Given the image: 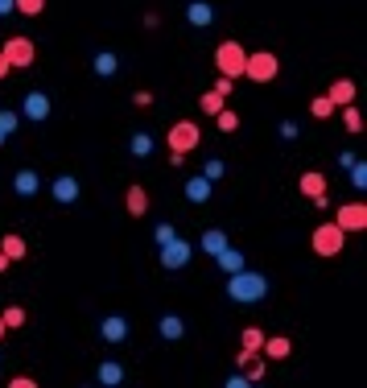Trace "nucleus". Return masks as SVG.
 I'll return each mask as SVG.
<instances>
[{
	"label": "nucleus",
	"instance_id": "1",
	"mask_svg": "<svg viewBox=\"0 0 367 388\" xmlns=\"http://www.w3.org/2000/svg\"><path fill=\"white\" fill-rule=\"evenodd\" d=\"M227 297L231 302H240V306H256V302H264L269 297V277L264 273H227Z\"/></svg>",
	"mask_w": 367,
	"mask_h": 388
},
{
	"label": "nucleus",
	"instance_id": "2",
	"mask_svg": "<svg viewBox=\"0 0 367 388\" xmlns=\"http://www.w3.org/2000/svg\"><path fill=\"white\" fill-rule=\"evenodd\" d=\"M276 74H281V58L272 50H256L244 58V79H252V83H272Z\"/></svg>",
	"mask_w": 367,
	"mask_h": 388
},
{
	"label": "nucleus",
	"instance_id": "3",
	"mask_svg": "<svg viewBox=\"0 0 367 388\" xmlns=\"http://www.w3.org/2000/svg\"><path fill=\"white\" fill-rule=\"evenodd\" d=\"M198 141H202V132H198L194 120H177V124H170V132H165L170 153H194Z\"/></svg>",
	"mask_w": 367,
	"mask_h": 388
},
{
	"label": "nucleus",
	"instance_id": "4",
	"mask_svg": "<svg viewBox=\"0 0 367 388\" xmlns=\"http://www.w3.org/2000/svg\"><path fill=\"white\" fill-rule=\"evenodd\" d=\"M346 248V232L330 219V223H322V227H314V252L318 256H339Z\"/></svg>",
	"mask_w": 367,
	"mask_h": 388
},
{
	"label": "nucleus",
	"instance_id": "5",
	"mask_svg": "<svg viewBox=\"0 0 367 388\" xmlns=\"http://www.w3.org/2000/svg\"><path fill=\"white\" fill-rule=\"evenodd\" d=\"M244 58H247V50L240 42H219V50H215V71L240 79L244 74Z\"/></svg>",
	"mask_w": 367,
	"mask_h": 388
},
{
	"label": "nucleus",
	"instance_id": "6",
	"mask_svg": "<svg viewBox=\"0 0 367 388\" xmlns=\"http://www.w3.org/2000/svg\"><path fill=\"white\" fill-rule=\"evenodd\" d=\"M4 58H8V67L13 71H25V67H33V58H37V46H33V38H25V33H17V38H8L4 42Z\"/></svg>",
	"mask_w": 367,
	"mask_h": 388
},
{
	"label": "nucleus",
	"instance_id": "7",
	"mask_svg": "<svg viewBox=\"0 0 367 388\" xmlns=\"http://www.w3.org/2000/svg\"><path fill=\"white\" fill-rule=\"evenodd\" d=\"M190 256H194V248L182 240V236H173L170 244H161V268H170V273L186 268V265H190Z\"/></svg>",
	"mask_w": 367,
	"mask_h": 388
},
{
	"label": "nucleus",
	"instance_id": "8",
	"mask_svg": "<svg viewBox=\"0 0 367 388\" xmlns=\"http://www.w3.org/2000/svg\"><path fill=\"white\" fill-rule=\"evenodd\" d=\"M49 194H54V202L74 207V202H78V194H83V186H78V178H74V173H58V178L49 182Z\"/></svg>",
	"mask_w": 367,
	"mask_h": 388
},
{
	"label": "nucleus",
	"instance_id": "9",
	"mask_svg": "<svg viewBox=\"0 0 367 388\" xmlns=\"http://www.w3.org/2000/svg\"><path fill=\"white\" fill-rule=\"evenodd\" d=\"M334 223L343 227L346 236H351V232H363V227H367V207H363V202H346V207H339Z\"/></svg>",
	"mask_w": 367,
	"mask_h": 388
},
{
	"label": "nucleus",
	"instance_id": "10",
	"mask_svg": "<svg viewBox=\"0 0 367 388\" xmlns=\"http://www.w3.org/2000/svg\"><path fill=\"white\" fill-rule=\"evenodd\" d=\"M49 108H54V103H49V96L46 91H29V96L21 99V116L25 120H33V124H42L49 116Z\"/></svg>",
	"mask_w": 367,
	"mask_h": 388
},
{
	"label": "nucleus",
	"instance_id": "11",
	"mask_svg": "<svg viewBox=\"0 0 367 388\" xmlns=\"http://www.w3.org/2000/svg\"><path fill=\"white\" fill-rule=\"evenodd\" d=\"M235 364L244 367V380H264V367H269V360H264L260 351H244V347H240Z\"/></svg>",
	"mask_w": 367,
	"mask_h": 388
},
{
	"label": "nucleus",
	"instance_id": "12",
	"mask_svg": "<svg viewBox=\"0 0 367 388\" xmlns=\"http://www.w3.org/2000/svg\"><path fill=\"white\" fill-rule=\"evenodd\" d=\"M99 335H103V343H124L128 339V318H120V314H107L103 322H99Z\"/></svg>",
	"mask_w": 367,
	"mask_h": 388
},
{
	"label": "nucleus",
	"instance_id": "13",
	"mask_svg": "<svg viewBox=\"0 0 367 388\" xmlns=\"http://www.w3.org/2000/svg\"><path fill=\"white\" fill-rule=\"evenodd\" d=\"M260 355H264L269 364H272V360H289V355H293V343L285 339V335H272V339L264 335V343H260Z\"/></svg>",
	"mask_w": 367,
	"mask_h": 388
},
{
	"label": "nucleus",
	"instance_id": "14",
	"mask_svg": "<svg viewBox=\"0 0 367 388\" xmlns=\"http://www.w3.org/2000/svg\"><path fill=\"white\" fill-rule=\"evenodd\" d=\"M211 190H215V182H211V178H202V173H194V178H186V198H190L194 207H202V202H211Z\"/></svg>",
	"mask_w": 367,
	"mask_h": 388
},
{
	"label": "nucleus",
	"instance_id": "15",
	"mask_svg": "<svg viewBox=\"0 0 367 388\" xmlns=\"http://www.w3.org/2000/svg\"><path fill=\"white\" fill-rule=\"evenodd\" d=\"M37 190H42V173L17 170V178H13V194H17V198H33Z\"/></svg>",
	"mask_w": 367,
	"mask_h": 388
},
{
	"label": "nucleus",
	"instance_id": "16",
	"mask_svg": "<svg viewBox=\"0 0 367 388\" xmlns=\"http://www.w3.org/2000/svg\"><path fill=\"white\" fill-rule=\"evenodd\" d=\"M124 211H128L132 219L148 215V190L145 186H128V194H124Z\"/></svg>",
	"mask_w": 367,
	"mask_h": 388
},
{
	"label": "nucleus",
	"instance_id": "17",
	"mask_svg": "<svg viewBox=\"0 0 367 388\" xmlns=\"http://www.w3.org/2000/svg\"><path fill=\"white\" fill-rule=\"evenodd\" d=\"M297 190L305 194V198H322V194H326V173L305 170L301 178H297Z\"/></svg>",
	"mask_w": 367,
	"mask_h": 388
},
{
	"label": "nucleus",
	"instance_id": "18",
	"mask_svg": "<svg viewBox=\"0 0 367 388\" xmlns=\"http://www.w3.org/2000/svg\"><path fill=\"white\" fill-rule=\"evenodd\" d=\"M326 99H330L334 108L355 103V83H351V79H334V83H330V91H326Z\"/></svg>",
	"mask_w": 367,
	"mask_h": 388
},
{
	"label": "nucleus",
	"instance_id": "19",
	"mask_svg": "<svg viewBox=\"0 0 367 388\" xmlns=\"http://www.w3.org/2000/svg\"><path fill=\"white\" fill-rule=\"evenodd\" d=\"M91 71H95L99 79H116V71H120V58H116L112 50H99L95 58H91Z\"/></svg>",
	"mask_w": 367,
	"mask_h": 388
},
{
	"label": "nucleus",
	"instance_id": "20",
	"mask_svg": "<svg viewBox=\"0 0 367 388\" xmlns=\"http://www.w3.org/2000/svg\"><path fill=\"white\" fill-rule=\"evenodd\" d=\"M186 21L194 25V29H206V25L215 21V8L206 0H194V4H186Z\"/></svg>",
	"mask_w": 367,
	"mask_h": 388
},
{
	"label": "nucleus",
	"instance_id": "21",
	"mask_svg": "<svg viewBox=\"0 0 367 388\" xmlns=\"http://www.w3.org/2000/svg\"><path fill=\"white\" fill-rule=\"evenodd\" d=\"M215 261H219L223 273H240V268H244V252L227 244V248H219V252H215Z\"/></svg>",
	"mask_w": 367,
	"mask_h": 388
},
{
	"label": "nucleus",
	"instance_id": "22",
	"mask_svg": "<svg viewBox=\"0 0 367 388\" xmlns=\"http://www.w3.org/2000/svg\"><path fill=\"white\" fill-rule=\"evenodd\" d=\"M157 331H161V339H170V343H177L182 335H186V322L177 314H165L161 322H157Z\"/></svg>",
	"mask_w": 367,
	"mask_h": 388
},
{
	"label": "nucleus",
	"instance_id": "23",
	"mask_svg": "<svg viewBox=\"0 0 367 388\" xmlns=\"http://www.w3.org/2000/svg\"><path fill=\"white\" fill-rule=\"evenodd\" d=\"M95 380H99V384H103V388H116V384H120V380H124V367L116 364V360H107V364H99Z\"/></svg>",
	"mask_w": 367,
	"mask_h": 388
},
{
	"label": "nucleus",
	"instance_id": "24",
	"mask_svg": "<svg viewBox=\"0 0 367 388\" xmlns=\"http://www.w3.org/2000/svg\"><path fill=\"white\" fill-rule=\"evenodd\" d=\"M198 248H202L206 256H215L219 248H227V236H223L219 227H206V232H202V240H198Z\"/></svg>",
	"mask_w": 367,
	"mask_h": 388
},
{
	"label": "nucleus",
	"instance_id": "25",
	"mask_svg": "<svg viewBox=\"0 0 367 388\" xmlns=\"http://www.w3.org/2000/svg\"><path fill=\"white\" fill-rule=\"evenodd\" d=\"M0 252H4L8 261H25V252H29V248H25V240L17 236V232H8V236L0 240Z\"/></svg>",
	"mask_w": 367,
	"mask_h": 388
},
{
	"label": "nucleus",
	"instance_id": "26",
	"mask_svg": "<svg viewBox=\"0 0 367 388\" xmlns=\"http://www.w3.org/2000/svg\"><path fill=\"white\" fill-rule=\"evenodd\" d=\"M215 124H219V132H235V128H240V112H231V108L223 103L219 112H215Z\"/></svg>",
	"mask_w": 367,
	"mask_h": 388
},
{
	"label": "nucleus",
	"instance_id": "27",
	"mask_svg": "<svg viewBox=\"0 0 367 388\" xmlns=\"http://www.w3.org/2000/svg\"><path fill=\"white\" fill-rule=\"evenodd\" d=\"M17 124H21V116H17V112H8V108L0 112V145H4V141L17 132Z\"/></svg>",
	"mask_w": 367,
	"mask_h": 388
},
{
	"label": "nucleus",
	"instance_id": "28",
	"mask_svg": "<svg viewBox=\"0 0 367 388\" xmlns=\"http://www.w3.org/2000/svg\"><path fill=\"white\" fill-rule=\"evenodd\" d=\"M128 153H132V157H148V153H153V137H148V132H136V137L128 141Z\"/></svg>",
	"mask_w": 367,
	"mask_h": 388
},
{
	"label": "nucleus",
	"instance_id": "29",
	"mask_svg": "<svg viewBox=\"0 0 367 388\" xmlns=\"http://www.w3.org/2000/svg\"><path fill=\"white\" fill-rule=\"evenodd\" d=\"M223 103H227V99H223L219 91H215V87H211V91H202V99H198V108H202L206 116H215V112H219Z\"/></svg>",
	"mask_w": 367,
	"mask_h": 388
},
{
	"label": "nucleus",
	"instance_id": "30",
	"mask_svg": "<svg viewBox=\"0 0 367 388\" xmlns=\"http://www.w3.org/2000/svg\"><path fill=\"white\" fill-rule=\"evenodd\" d=\"M334 112H339V108H334V103H330L326 96H318L314 103H310V116H314V120H330Z\"/></svg>",
	"mask_w": 367,
	"mask_h": 388
},
{
	"label": "nucleus",
	"instance_id": "31",
	"mask_svg": "<svg viewBox=\"0 0 367 388\" xmlns=\"http://www.w3.org/2000/svg\"><path fill=\"white\" fill-rule=\"evenodd\" d=\"M346 170H351V186H355V190H367V161H359V157H355Z\"/></svg>",
	"mask_w": 367,
	"mask_h": 388
},
{
	"label": "nucleus",
	"instance_id": "32",
	"mask_svg": "<svg viewBox=\"0 0 367 388\" xmlns=\"http://www.w3.org/2000/svg\"><path fill=\"white\" fill-rule=\"evenodd\" d=\"M240 347H244V351H260V343H264V331H260V326H244V335H240Z\"/></svg>",
	"mask_w": 367,
	"mask_h": 388
},
{
	"label": "nucleus",
	"instance_id": "33",
	"mask_svg": "<svg viewBox=\"0 0 367 388\" xmlns=\"http://www.w3.org/2000/svg\"><path fill=\"white\" fill-rule=\"evenodd\" d=\"M343 124H346V132H363V116H359V108L346 103L343 108Z\"/></svg>",
	"mask_w": 367,
	"mask_h": 388
},
{
	"label": "nucleus",
	"instance_id": "34",
	"mask_svg": "<svg viewBox=\"0 0 367 388\" xmlns=\"http://www.w3.org/2000/svg\"><path fill=\"white\" fill-rule=\"evenodd\" d=\"M17 4V13H25V17H42L46 13V0H13Z\"/></svg>",
	"mask_w": 367,
	"mask_h": 388
},
{
	"label": "nucleus",
	"instance_id": "35",
	"mask_svg": "<svg viewBox=\"0 0 367 388\" xmlns=\"http://www.w3.org/2000/svg\"><path fill=\"white\" fill-rule=\"evenodd\" d=\"M0 318H4V326H8V331H17V326H25V318H29V314H25L21 306H8Z\"/></svg>",
	"mask_w": 367,
	"mask_h": 388
},
{
	"label": "nucleus",
	"instance_id": "36",
	"mask_svg": "<svg viewBox=\"0 0 367 388\" xmlns=\"http://www.w3.org/2000/svg\"><path fill=\"white\" fill-rule=\"evenodd\" d=\"M173 236H177V227H173V223H157V227H153V244H157V248H161V244H170Z\"/></svg>",
	"mask_w": 367,
	"mask_h": 388
},
{
	"label": "nucleus",
	"instance_id": "37",
	"mask_svg": "<svg viewBox=\"0 0 367 388\" xmlns=\"http://www.w3.org/2000/svg\"><path fill=\"white\" fill-rule=\"evenodd\" d=\"M211 87H215V91H219L223 99H227V96H231V91H235V79H231V74H219V79H215Z\"/></svg>",
	"mask_w": 367,
	"mask_h": 388
},
{
	"label": "nucleus",
	"instance_id": "38",
	"mask_svg": "<svg viewBox=\"0 0 367 388\" xmlns=\"http://www.w3.org/2000/svg\"><path fill=\"white\" fill-rule=\"evenodd\" d=\"M202 178H211V182H219V178H223V161H219V157H211V161L202 166Z\"/></svg>",
	"mask_w": 367,
	"mask_h": 388
},
{
	"label": "nucleus",
	"instance_id": "39",
	"mask_svg": "<svg viewBox=\"0 0 367 388\" xmlns=\"http://www.w3.org/2000/svg\"><path fill=\"white\" fill-rule=\"evenodd\" d=\"M8 384H13V388H33V384H37V380H33V376H13Z\"/></svg>",
	"mask_w": 367,
	"mask_h": 388
},
{
	"label": "nucleus",
	"instance_id": "40",
	"mask_svg": "<svg viewBox=\"0 0 367 388\" xmlns=\"http://www.w3.org/2000/svg\"><path fill=\"white\" fill-rule=\"evenodd\" d=\"M132 103H136V108H148V103H153V91H136V96H132Z\"/></svg>",
	"mask_w": 367,
	"mask_h": 388
},
{
	"label": "nucleus",
	"instance_id": "41",
	"mask_svg": "<svg viewBox=\"0 0 367 388\" xmlns=\"http://www.w3.org/2000/svg\"><path fill=\"white\" fill-rule=\"evenodd\" d=\"M281 137H285V141H293V137H297V124L285 120V124H281Z\"/></svg>",
	"mask_w": 367,
	"mask_h": 388
},
{
	"label": "nucleus",
	"instance_id": "42",
	"mask_svg": "<svg viewBox=\"0 0 367 388\" xmlns=\"http://www.w3.org/2000/svg\"><path fill=\"white\" fill-rule=\"evenodd\" d=\"M8 13H17V4L13 0H0V17H8Z\"/></svg>",
	"mask_w": 367,
	"mask_h": 388
},
{
	"label": "nucleus",
	"instance_id": "43",
	"mask_svg": "<svg viewBox=\"0 0 367 388\" xmlns=\"http://www.w3.org/2000/svg\"><path fill=\"white\" fill-rule=\"evenodd\" d=\"M8 71H13V67H8V58H4V50H0V79H8Z\"/></svg>",
	"mask_w": 367,
	"mask_h": 388
},
{
	"label": "nucleus",
	"instance_id": "44",
	"mask_svg": "<svg viewBox=\"0 0 367 388\" xmlns=\"http://www.w3.org/2000/svg\"><path fill=\"white\" fill-rule=\"evenodd\" d=\"M13 265V261H8V256H4V252H0V273H4V268Z\"/></svg>",
	"mask_w": 367,
	"mask_h": 388
},
{
	"label": "nucleus",
	"instance_id": "45",
	"mask_svg": "<svg viewBox=\"0 0 367 388\" xmlns=\"http://www.w3.org/2000/svg\"><path fill=\"white\" fill-rule=\"evenodd\" d=\"M4 335H8V326H4V318H0V343H4Z\"/></svg>",
	"mask_w": 367,
	"mask_h": 388
}]
</instances>
